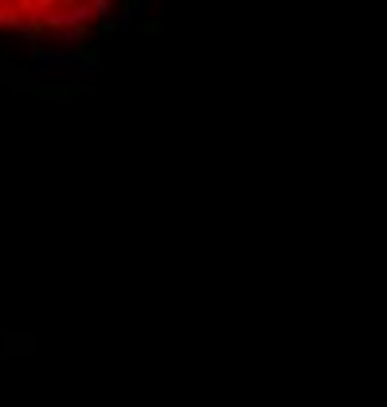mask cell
I'll list each match as a JSON object with an SVG mask.
<instances>
[{
	"instance_id": "1",
	"label": "cell",
	"mask_w": 387,
	"mask_h": 407,
	"mask_svg": "<svg viewBox=\"0 0 387 407\" xmlns=\"http://www.w3.org/2000/svg\"><path fill=\"white\" fill-rule=\"evenodd\" d=\"M36 75L43 79H82V75H94V59H82V55H67V51H43L36 55Z\"/></svg>"
}]
</instances>
